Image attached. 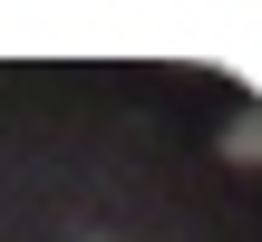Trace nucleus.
Returning <instances> with one entry per match:
<instances>
[{
  "instance_id": "f257e3e1",
  "label": "nucleus",
  "mask_w": 262,
  "mask_h": 242,
  "mask_svg": "<svg viewBox=\"0 0 262 242\" xmlns=\"http://www.w3.org/2000/svg\"><path fill=\"white\" fill-rule=\"evenodd\" d=\"M224 146H233V155H243V165H262V116H243V126H233V136H224Z\"/></svg>"
}]
</instances>
